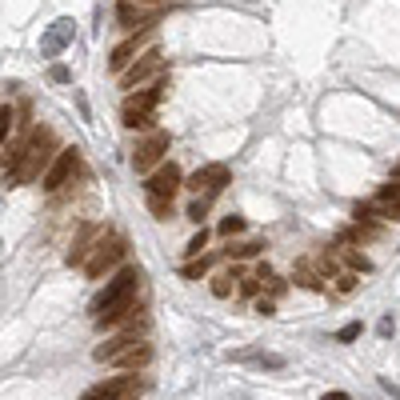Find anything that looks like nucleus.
I'll use <instances>...</instances> for the list:
<instances>
[{"label":"nucleus","mask_w":400,"mask_h":400,"mask_svg":"<svg viewBox=\"0 0 400 400\" xmlns=\"http://www.w3.org/2000/svg\"><path fill=\"white\" fill-rule=\"evenodd\" d=\"M57 133L48 128V124H40V128H32V133L24 136V149H20V164L4 180L8 184H32V180H40L44 176V169L53 164V156H57Z\"/></svg>","instance_id":"obj_1"},{"label":"nucleus","mask_w":400,"mask_h":400,"mask_svg":"<svg viewBox=\"0 0 400 400\" xmlns=\"http://www.w3.org/2000/svg\"><path fill=\"white\" fill-rule=\"evenodd\" d=\"M140 268H120L113 280L104 285V292L93 301V316H100V312H113V308H124L136 301V292H140Z\"/></svg>","instance_id":"obj_2"},{"label":"nucleus","mask_w":400,"mask_h":400,"mask_svg":"<svg viewBox=\"0 0 400 400\" xmlns=\"http://www.w3.org/2000/svg\"><path fill=\"white\" fill-rule=\"evenodd\" d=\"M124 256H128V240H124L120 232H104V236H100V245L93 248V256L84 260V272H88V280H100V276H108L116 265H124Z\"/></svg>","instance_id":"obj_3"},{"label":"nucleus","mask_w":400,"mask_h":400,"mask_svg":"<svg viewBox=\"0 0 400 400\" xmlns=\"http://www.w3.org/2000/svg\"><path fill=\"white\" fill-rule=\"evenodd\" d=\"M144 392V381H136L133 372H120V377H104L100 384H93L84 400H136Z\"/></svg>","instance_id":"obj_4"},{"label":"nucleus","mask_w":400,"mask_h":400,"mask_svg":"<svg viewBox=\"0 0 400 400\" xmlns=\"http://www.w3.org/2000/svg\"><path fill=\"white\" fill-rule=\"evenodd\" d=\"M80 169V153L77 149H60L57 156H53V164L44 169V176H40V189L44 192H60L68 180H73V172Z\"/></svg>","instance_id":"obj_5"},{"label":"nucleus","mask_w":400,"mask_h":400,"mask_svg":"<svg viewBox=\"0 0 400 400\" xmlns=\"http://www.w3.org/2000/svg\"><path fill=\"white\" fill-rule=\"evenodd\" d=\"M160 73H164V57H160V48H144V53H140V57H136L133 64L120 73V84L133 93L136 84H144V80L160 77Z\"/></svg>","instance_id":"obj_6"},{"label":"nucleus","mask_w":400,"mask_h":400,"mask_svg":"<svg viewBox=\"0 0 400 400\" xmlns=\"http://www.w3.org/2000/svg\"><path fill=\"white\" fill-rule=\"evenodd\" d=\"M169 133H160V128H153V133L144 136L140 144H136V153H133V169L136 172H153L160 160H164V153H169Z\"/></svg>","instance_id":"obj_7"},{"label":"nucleus","mask_w":400,"mask_h":400,"mask_svg":"<svg viewBox=\"0 0 400 400\" xmlns=\"http://www.w3.org/2000/svg\"><path fill=\"white\" fill-rule=\"evenodd\" d=\"M160 12H156L153 4H136V0H120L116 4V28H124V32H140V28H153Z\"/></svg>","instance_id":"obj_8"},{"label":"nucleus","mask_w":400,"mask_h":400,"mask_svg":"<svg viewBox=\"0 0 400 400\" xmlns=\"http://www.w3.org/2000/svg\"><path fill=\"white\" fill-rule=\"evenodd\" d=\"M180 184H184V172L176 169L172 160H160L153 172H149V180H144V192H153V196H176L180 192Z\"/></svg>","instance_id":"obj_9"},{"label":"nucleus","mask_w":400,"mask_h":400,"mask_svg":"<svg viewBox=\"0 0 400 400\" xmlns=\"http://www.w3.org/2000/svg\"><path fill=\"white\" fill-rule=\"evenodd\" d=\"M104 225H84V229L77 232V240H73V248H68V252H64V265L68 268H84V260H88V256H93V248L100 245V236H104Z\"/></svg>","instance_id":"obj_10"},{"label":"nucleus","mask_w":400,"mask_h":400,"mask_svg":"<svg viewBox=\"0 0 400 400\" xmlns=\"http://www.w3.org/2000/svg\"><path fill=\"white\" fill-rule=\"evenodd\" d=\"M164 88H169V77L160 73L153 88H140V93H136V88H133V93L124 96V104H120V113H156V104L164 100Z\"/></svg>","instance_id":"obj_11"},{"label":"nucleus","mask_w":400,"mask_h":400,"mask_svg":"<svg viewBox=\"0 0 400 400\" xmlns=\"http://www.w3.org/2000/svg\"><path fill=\"white\" fill-rule=\"evenodd\" d=\"M229 180H232L229 164H204V169H196L189 180H184V189H192V192H212V196H216V192L225 189Z\"/></svg>","instance_id":"obj_12"},{"label":"nucleus","mask_w":400,"mask_h":400,"mask_svg":"<svg viewBox=\"0 0 400 400\" xmlns=\"http://www.w3.org/2000/svg\"><path fill=\"white\" fill-rule=\"evenodd\" d=\"M149 37H153V28H140V32H133L128 40H120V44L113 48V57H108V68H113V73H124V68H128V64L144 53Z\"/></svg>","instance_id":"obj_13"},{"label":"nucleus","mask_w":400,"mask_h":400,"mask_svg":"<svg viewBox=\"0 0 400 400\" xmlns=\"http://www.w3.org/2000/svg\"><path fill=\"white\" fill-rule=\"evenodd\" d=\"M153 356H156V352H153V344H149L144 336H140V341L128 344V348H124L120 356H113L108 364H116L120 372H140V368H149V364H153Z\"/></svg>","instance_id":"obj_14"},{"label":"nucleus","mask_w":400,"mask_h":400,"mask_svg":"<svg viewBox=\"0 0 400 400\" xmlns=\"http://www.w3.org/2000/svg\"><path fill=\"white\" fill-rule=\"evenodd\" d=\"M384 229L377 225V220H364V216H356V225H348V229L341 232V245H364V240H381Z\"/></svg>","instance_id":"obj_15"},{"label":"nucleus","mask_w":400,"mask_h":400,"mask_svg":"<svg viewBox=\"0 0 400 400\" xmlns=\"http://www.w3.org/2000/svg\"><path fill=\"white\" fill-rule=\"evenodd\" d=\"M73 32H77V28H73V20H68V17L57 20V24H53V32L40 40V53H44V57H57L64 44H73Z\"/></svg>","instance_id":"obj_16"},{"label":"nucleus","mask_w":400,"mask_h":400,"mask_svg":"<svg viewBox=\"0 0 400 400\" xmlns=\"http://www.w3.org/2000/svg\"><path fill=\"white\" fill-rule=\"evenodd\" d=\"M292 280L301 288H308V292H324V276H321V268L312 265V260H296V268H292Z\"/></svg>","instance_id":"obj_17"},{"label":"nucleus","mask_w":400,"mask_h":400,"mask_svg":"<svg viewBox=\"0 0 400 400\" xmlns=\"http://www.w3.org/2000/svg\"><path fill=\"white\" fill-rule=\"evenodd\" d=\"M240 276H245L240 268L216 272V276H212V296H216V301H229V296H232V288H236V280H240Z\"/></svg>","instance_id":"obj_18"},{"label":"nucleus","mask_w":400,"mask_h":400,"mask_svg":"<svg viewBox=\"0 0 400 400\" xmlns=\"http://www.w3.org/2000/svg\"><path fill=\"white\" fill-rule=\"evenodd\" d=\"M260 252H265L260 240H245V245H229V248H225L229 260H248V256H260Z\"/></svg>","instance_id":"obj_19"},{"label":"nucleus","mask_w":400,"mask_h":400,"mask_svg":"<svg viewBox=\"0 0 400 400\" xmlns=\"http://www.w3.org/2000/svg\"><path fill=\"white\" fill-rule=\"evenodd\" d=\"M212 200H216V196H212V192H196V200H192V204H189V212H184V216H189V220H196V225H200V220H204V216H209V209H212Z\"/></svg>","instance_id":"obj_20"},{"label":"nucleus","mask_w":400,"mask_h":400,"mask_svg":"<svg viewBox=\"0 0 400 400\" xmlns=\"http://www.w3.org/2000/svg\"><path fill=\"white\" fill-rule=\"evenodd\" d=\"M120 124H124V128H140V133H149V128H153L156 124V116L153 113H120Z\"/></svg>","instance_id":"obj_21"},{"label":"nucleus","mask_w":400,"mask_h":400,"mask_svg":"<svg viewBox=\"0 0 400 400\" xmlns=\"http://www.w3.org/2000/svg\"><path fill=\"white\" fill-rule=\"evenodd\" d=\"M341 260L352 268V272H372V260H368L364 252H356V248H341Z\"/></svg>","instance_id":"obj_22"},{"label":"nucleus","mask_w":400,"mask_h":400,"mask_svg":"<svg viewBox=\"0 0 400 400\" xmlns=\"http://www.w3.org/2000/svg\"><path fill=\"white\" fill-rule=\"evenodd\" d=\"M209 268H212V256H192L189 265H184V280H200Z\"/></svg>","instance_id":"obj_23"},{"label":"nucleus","mask_w":400,"mask_h":400,"mask_svg":"<svg viewBox=\"0 0 400 400\" xmlns=\"http://www.w3.org/2000/svg\"><path fill=\"white\" fill-rule=\"evenodd\" d=\"M149 212H153L156 220H169V216H172V200H169V196H153V192H149Z\"/></svg>","instance_id":"obj_24"},{"label":"nucleus","mask_w":400,"mask_h":400,"mask_svg":"<svg viewBox=\"0 0 400 400\" xmlns=\"http://www.w3.org/2000/svg\"><path fill=\"white\" fill-rule=\"evenodd\" d=\"M12 128H17V113H12L8 104H0V140H8Z\"/></svg>","instance_id":"obj_25"},{"label":"nucleus","mask_w":400,"mask_h":400,"mask_svg":"<svg viewBox=\"0 0 400 400\" xmlns=\"http://www.w3.org/2000/svg\"><path fill=\"white\" fill-rule=\"evenodd\" d=\"M332 280H336V292H352V288H356V280H361V272H352V268H344V272H336Z\"/></svg>","instance_id":"obj_26"},{"label":"nucleus","mask_w":400,"mask_h":400,"mask_svg":"<svg viewBox=\"0 0 400 400\" xmlns=\"http://www.w3.org/2000/svg\"><path fill=\"white\" fill-rule=\"evenodd\" d=\"M204 245H209V232L200 229V232L189 240V245H184V256H189V260H192V256H204Z\"/></svg>","instance_id":"obj_27"},{"label":"nucleus","mask_w":400,"mask_h":400,"mask_svg":"<svg viewBox=\"0 0 400 400\" xmlns=\"http://www.w3.org/2000/svg\"><path fill=\"white\" fill-rule=\"evenodd\" d=\"M260 285H265V280H260V276L252 272V276H240V285H236V292H240V296H260Z\"/></svg>","instance_id":"obj_28"},{"label":"nucleus","mask_w":400,"mask_h":400,"mask_svg":"<svg viewBox=\"0 0 400 400\" xmlns=\"http://www.w3.org/2000/svg\"><path fill=\"white\" fill-rule=\"evenodd\" d=\"M220 236H236V232H245V216H225L220 225H216Z\"/></svg>","instance_id":"obj_29"},{"label":"nucleus","mask_w":400,"mask_h":400,"mask_svg":"<svg viewBox=\"0 0 400 400\" xmlns=\"http://www.w3.org/2000/svg\"><path fill=\"white\" fill-rule=\"evenodd\" d=\"M377 200H381V204H392V200H400V180H388V184L377 192Z\"/></svg>","instance_id":"obj_30"},{"label":"nucleus","mask_w":400,"mask_h":400,"mask_svg":"<svg viewBox=\"0 0 400 400\" xmlns=\"http://www.w3.org/2000/svg\"><path fill=\"white\" fill-rule=\"evenodd\" d=\"M265 285H268V296H272V301H280V296H285V292H288V280H280V276H276V272H272V276H268Z\"/></svg>","instance_id":"obj_31"},{"label":"nucleus","mask_w":400,"mask_h":400,"mask_svg":"<svg viewBox=\"0 0 400 400\" xmlns=\"http://www.w3.org/2000/svg\"><path fill=\"white\" fill-rule=\"evenodd\" d=\"M356 336H361V321H352V324H344L341 332H336V341H341V344H348V341H356Z\"/></svg>","instance_id":"obj_32"},{"label":"nucleus","mask_w":400,"mask_h":400,"mask_svg":"<svg viewBox=\"0 0 400 400\" xmlns=\"http://www.w3.org/2000/svg\"><path fill=\"white\" fill-rule=\"evenodd\" d=\"M256 312H260V316H272V312H276V301H272V296H256Z\"/></svg>","instance_id":"obj_33"},{"label":"nucleus","mask_w":400,"mask_h":400,"mask_svg":"<svg viewBox=\"0 0 400 400\" xmlns=\"http://www.w3.org/2000/svg\"><path fill=\"white\" fill-rule=\"evenodd\" d=\"M48 77L57 80V84H68V80H73V73H68L64 64H53V73H48Z\"/></svg>","instance_id":"obj_34"},{"label":"nucleus","mask_w":400,"mask_h":400,"mask_svg":"<svg viewBox=\"0 0 400 400\" xmlns=\"http://www.w3.org/2000/svg\"><path fill=\"white\" fill-rule=\"evenodd\" d=\"M265 368H285V356H256Z\"/></svg>","instance_id":"obj_35"},{"label":"nucleus","mask_w":400,"mask_h":400,"mask_svg":"<svg viewBox=\"0 0 400 400\" xmlns=\"http://www.w3.org/2000/svg\"><path fill=\"white\" fill-rule=\"evenodd\" d=\"M321 400H352V397H348V392H324Z\"/></svg>","instance_id":"obj_36"},{"label":"nucleus","mask_w":400,"mask_h":400,"mask_svg":"<svg viewBox=\"0 0 400 400\" xmlns=\"http://www.w3.org/2000/svg\"><path fill=\"white\" fill-rule=\"evenodd\" d=\"M392 180H400V164H392Z\"/></svg>","instance_id":"obj_37"},{"label":"nucleus","mask_w":400,"mask_h":400,"mask_svg":"<svg viewBox=\"0 0 400 400\" xmlns=\"http://www.w3.org/2000/svg\"><path fill=\"white\" fill-rule=\"evenodd\" d=\"M136 4H164V0H136Z\"/></svg>","instance_id":"obj_38"}]
</instances>
